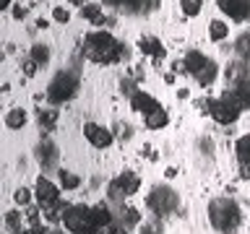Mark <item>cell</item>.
Masks as SVG:
<instances>
[{"mask_svg": "<svg viewBox=\"0 0 250 234\" xmlns=\"http://www.w3.org/2000/svg\"><path fill=\"white\" fill-rule=\"evenodd\" d=\"M97 234H120V229H117V226H102V229H97Z\"/></svg>", "mask_w": 250, "mask_h": 234, "instance_id": "39", "label": "cell"}, {"mask_svg": "<svg viewBox=\"0 0 250 234\" xmlns=\"http://www.w3.org/2000/svg\"><path fill=\"white\" fill-rule=\"evenodd\" d=\"M91 208H94V224H97V229L112 224V211H109L107 203H97V206H91Z\"/></svg>", "mask_w": 250, "mask_h": 234, "instance_id": "18", "label": "cell"}, {"mask_svg": "<svg viewBox=\"0 0 250 234\" xmlns=\"http://www.w3.org/2000/svg\"><path fill=\"white\" fill-rule=\"evenodd\" d=\"M248 5H250V0H248Z\"/></svg>", "mask_w": 250, "mask_h": 234, "instance_id": "50", "label": "cell"}, {"mask_svg": "<svg viewBox=\"0 0 250 234\" xmlns=\"http://www.w3.org/2000/svg\"><path fill=\"white\" fill-rule=\"evenodd\" d=\"M123 221H125V226H133V224L141 221V214H138L136 208H125L123 211Z\"/></svg>", "mask_w": 250, "mask_h": 234, "instance_id": "35", "label": "cell"}, {"mask_svg": "<svg viewBox=\"0 0 250 234\" xmlns=\"http://www.w3.org/2000/svg\"><path fill=\"white\" fill-rule=\"evenodd\" d=\"M234 154H237L240 167H250V136L237 138V143H234Z\"/></svg>", "mask_w": 250, "mask_h": 234, "instance_id": "19", "label": "cell"}, {"mask_svg": "<svg viewBox=\"0 0 250 234\" xmlns=\"http://www.w3.org/2000/svg\"><path fill=\"white\" fill-rule=\"evenodd\" d=\"M234 52H237V58H248V55H250V34H242V37L237 39Z\"/></svg>", "mask_w": 250, "mask_h": 234, "instance_id": "30", "label": "cell"}, {"mask_svg": "<svg viewBox=\"0 0 250 234\" xmlns=\"http://www.w3.org/2000/svg\"><path fill=\"white\" fill-rule=\"evenodd\" d=\"M13 234H29V232H23V229H19V232H13Z\"/></svg>", "mask_w": 250, "mask_h": 234, "instance_id": "47", "label": "cell"}, {"mask_svg": "<svg viewBox=\"0 0 250 234\" xmlns=\"http://www.w3.org/2000/svg\"><path fill=\"white\" fill-rule=\"evenodd\" d=\"M23 16H26V8H21V5H19V8H13V19H19V21H21Z\"/></svg>", "mask_w": 250, "mask_h": 234, "instance_id": "40", "label": "cell"}, {"mask_svg": "<svg viewBox=\"0 0 250 234\" xmlns=\"http://www.w3.org/2000/svg\"><path fill=\"white\" fill-rule=\"evenodd\" d=\"M76 89H78V78L73 73H58L52 78L50 89H47V99H50L52 104H62V101L73 99Z\"/></svg>", "mask_w": 250, "mask_h": 234, "instance_id": "5", "label": "cell"}, {"mask_svg": "<svg viewBox=\"0 0 250 234\" xmlns=\"http://www.w3.org/2000/svg\"><path fill=\"white\" fill-rule=\"evenodd\" d=\"M68 203L65 200H58V203H52V206H47V208H42V214H44V218L47 221H52V224H58V221H62L65 218V214H68Z\"/></svg>", "mask_w": 250, "mask_h": 234, "instance_id": "15", "label": "cell"}, {"mask_svg": "<svg viewBox=\"0 0 250 234\" xmlns=\"http://www.w3.org/2000/svg\"><path fill=\"white\" fill-rule=\"evenodd\" d=\"M62 224H65L68 232H97V224H94V208L83 206V203H78V206H70L65 218H62Z\"/></svg>", "mask_w": 250, "mask_h": 234, "instance_id": "4", "label": "cell"}, {"mask_svg": "<svg viewBox=\"0 0 250 234\" xmlns=\"http://www.w3.org/2000/svg\"><path fill=\"white\" fill-rule=\"evenodd\" d=\"M58 179H60V187H62V190H76V187L81 185V177L73 175L70 169H60V172H58Z\"/></svg>", "mask_w": 250, "mask_h": 234, "instance_id": "24", "label": "cell"}, {"mask_svg": "<svg viewBox=\"0 0 250 234\" xmlns=\"http://www.w3.org/2000/svg\"><path fill=\"white\" fill-rule=\"evenodd\" d=\"M117 185H120V187H123V193L130 198V195H136V193H138V187H141V179L136 177V172H128V169H125L123 175L117 177Z\"/></svg>", "mask_w": 250, "mask_h": 234, "instance_id": "14", "label": "cell"}, {"mask_svg": "<svg viewBox=\"0 0 250 234\" xmlns=\"http://www.w3.org/2000/svg\"><path fill=\"white\" fill-rule=\"evenodd\" d=\"M29 120V115H26V109H21V107H16V109H8V115H5V125L8 128H13V130H19L23 128Z\"/></svg>", "mask_w": 250, "mask_h": 234, "instance_id": "20", "label": "cell"}, {"mask_svg": "<svg viewBox=\"0 0 250 234\" xmlns=\"http://www.w3.org/2000/svg\"><path fill=\"white\" fill-rule=\"evenodd\" d=\"M34 198H37V203H39V208H47V206H52V203L60 200V187L55 185L52 179L39 177L37 185H34Z\"/></svg>", "mask_w": 250, "mask_h": 234, "instance_id": "7", "label": "cell"}, {"mask_svg": "<svg viewBox=\"0 0 250 234\" xmlns=\"http://www.w3.org/2000/svg\"><path fill=\"white\" fill-rule=\"evenodd\" d=\"M52 19L58 21V23H68V21H70L68 8H55V11H52Z\"/></svg>", "mask_w": 250, "mask_h": 234, "instance_id": "36", "label": "cell"}, {"mask_svg": "<svg viewBox=\"0 0 250 234\" xmlns=\"http://www.w3.org/2000/svg\"><path fill=\"white\" fill-rule=\"evenodd\" d=\"M206 104V101H203ZM208 115L214 117V120L219 125H232V122H237V117L242 112V104H240V99H237V94L232 91H224L219 99H208Z\"/></svg>", "mask_w": 250, "mask_h": 234, "instance_id": "3", "label": "cell"}, {"mask_svg": "<svg viewBox=\"0 0 250 234\" xmlns=\"http://www.w3.org/2000/svg\"><path fill=\"white\" fill-rule=\"evenodd\" d=\"M13 200L19 203V206H29V203H31V190H26V187H19V190L13 193Z\"/></svg>", "mask_w": 250, "mask_h": 234, "instance_id": "33", "label": "cell"}, {"mask_svg": "<svg viewBox=\"0 0 250 234\" xmlns=\"http://www.w3.org/2000/svg\"><path fill=\"white\" fill-rule=\"evenodd\" d=\"M78 234H97V232H78Z\"/></svg>", "mask_w": 250, "mask_h": 234, "instance_id": "48", "label": "cell"}, {"mask_svg": "<svg viewBox=\"0 0 250 234\" xmlns=\"http://www.w3.org/2000/svg\"><path fill=\"white\" fill-rule=\"evenodd\" d=\"M81 19H86V21H91V23H97V26H102V23H104V19H102V5L86 3V5L81 8Z\"/></svg>", "mask_w": 250, "mask_h": 234, "instance_id": "22", "label": "cell"}, {"mask_svg": "<svg viewBox=\"0 0 250 234\" xmlns=\"http://www.w3.org/2000/svg\"><path fill=\"white\" fill-rule=\"evenodd\" d=\"M58 117V109H37V122L42 125V130H55Z\"/></svg>", "mask_w": 250, "mask_h": 234, "instance_id": "21", "label": "cell"}, {"mask_svg": "<svg viewBox=\"0 0 250 234\" xmlns=\"http://www.w3.org/2000/svg\"><path fill=\"white\" fill-rule=\"evenodd\" d=\"M208 37L214 39V42H222V39L229 37V26H227L224 21H211L208 23Z\"/></svg>", "mask_w": 250, "mask_h": 234, "instance_id": "25", "label": "cell"}, {"mask_svg": "<svg viewBox=\"0 0 250 234\" xmlns=\"http://www.w3.org/2000/svg\"><path fill=\"white\" fill-rule=\"evenodd\" d=\"M240 218H242L240 206L232 198H214L208 203V221L214 229L232 234L240 226Z\"/></svg>", "mask_w": 250, "mask_h": 234, "instance_id": "2", "label": "cell"}, {"mask_svg": "<svg viewBox=\"0 0 250 234\" xmlns=\"http://www.w3.org/2000/svg\"><path fill=\"white\" fill-rule=\"evenodd\" d=\"M5 226L11 232H19L21 229V214H19V211H8V214H5Z\"/></svg>", "mask_w": 250, "mask_h": 234, "instance_id": "32", "label": "cell"}, {"mask_svg": "<svg viewBox=\"0 0 250 234\" xmlns=\"http://www.w3.org/2000/svg\"><path fill=\"white\" fill-rule=\"evenodd\" d=\"M0 8H3V11H5V8H11V0H0Z\"/></svg>", "mask_w": 250, "mask_h": 234, "instance_id": "45", "label": "cell"}, {"mask_svg": "<svg viewBox=\"0 0 250 234\" xmlns=\"http://www.w3.org/2000/svg\"><path fill=\"white\" fill-rule=\"evenodd\" d=\"M138 50L144 52V55H151V58H156V60L164 58L162 42H159L156 37H141V39H138Z\"/></svg>", "mask_w": 250, "mask_h": 234, "instance_id": "12", "label": "cell"}, {"mask_svg": "<svg viewBox=\"0 0 250 234\" xmlns=\"http://www.w3.org/2000/svg\"><path fill=\"white\" fill-rule=\"evenodd\" d=\"M26 221H29L31 226H42V211L34 208V206H29V208H26Z\"/></svg>", "mask_w": 250, "mask_h": 234, "instance_id": "34", "label": "cell"}, {"mask_svg": "<svg viewBox=\"0 0 250 234\" xmlns=\"http://www.w3.org/2000/svg\"><path fill=\"white\" fill-rule=\"evenodd\" d=\"M125 0H102V5H115V8H123Z\"/></svg>", "mask_w": 250, "mask_h": 234, "instance_id": "42", "label": "cell"}, {"mask_svg": "<svg viewBox=\"0 0 250 234\" xmlns=\"http://www.w3.org/2000/svg\"><path fill=\"white\" fill-rule=\"evenodd\" d=\"M120 234H128V232H123V229H120Z\"/></svg>", "mask_w": 250, "mask_h": 234, "instance_id": "49", "label": "cell"}, {"mask_svg": "<svg viewBox=\"0 0 250 234\" xmlns=\"http://www.w3.org/2000/svg\"><path fill=\"white\" fill-rule=\"evenodd\" d=\"M216 73H219V65H216L214 60H208L206 65L198 70V76H193V78H195V81H198L201 86H211V83L216 81Z\"/></svg>", "mask_w": 250, "mask_h": 234, "instance_id": "16", "label": "cell"}, {"mask_svg": "<svg viewBox=\"0 0 250 234\" xmlns=\"http://www.w3.org/2000/svg\"><path fill=\"white\" fill-rule=\"evenodd\" d=\"M169 122V115H167V109H156V112H151V115H146V128H151V130H159V128H164V125Z\"/></svg>", "mask_w": 250, "mask_h": 234, "instance_id": "23", "label": "cell"}, {"mask_svg": "<svg viewBox=\"0 0 250 234\" xmlns=\"http://www.w3.org/2000/svg\"><path fill=\"white\" fill-rule=\"evenodd\" d=\"M83 136L91 146H97V148H107L109 143H112V130L104 128V125H97V122H86L83 125Z\"/></svg>", "mask_w": 250, "mask_h": 234, "instance_id": "8", "label": "cell"}, {"mask_svg": "<svg viewBox=\"0 0 250 234\" xmlns=\"http://www.w3.org/2000/svg\"><path fill=\"white\" fill-rule=\"evenodd\" d=\"M201 3H203V0H180L185 16H198L201 13Z\"/></svg>", "mask_w": 250, "mask_h": 234, "instance_id": "31", "label": "cell"}, {"mask_svg": "<svg viewBox=\"0 0 250 234\" xmlns=\"http://www.w3.org/2000/svg\"><path fill=\"white\" fill-rule=\"evenodd\" d=\"M120 89H123V94H128V97L136 94V89H133V83L128 81V78H123V81H120Z\"/></svg>", "mask_w": 250, "mask_h": 234, "instance_id": "38", "label": "cell"}, {"mask_svg": "<svg viewBox=\"0 0 250 234\" xmlns=\"http://www.w3.org/2000/svg\"><path fill=\"white\" fill-rule=\"evenodd\" d=\"M208 62V58L203 52L198 50H193V52H188L185 55V60H183V65H185V73H190V76H198V70L203 68Z\"/></svg>", "mask_w": 250, "mask_h": 234, "instance_id": "11", "label": "cell"}, {"mask_svg": "<svg viewBox=\"0 0 250 234\" xmlns=\"http://www.w3.org/2000/svg\"><path fill=\"white\" fill-rule=\"evenodd\" d=\"M141 234H159V229H156V226H151V224H146L144 229H141Z\"/></svg>", "mask_w": 250, "mask_h": 234, "instance_id": "41", "label": "cell"}, {"mask_svg": "<svg viewBox=\"0 0 250 234\" xmlns=\"http://www.w3.org/2000/svg\"><path fill=\"white\" fill-rule=\"evenodd\" d=\"M37 159L42 161V167H50V164H55V159H58V148H55L52 140H42V143L37 146Z\"/></svg>", "mask_w": 250, "mask_h": 234, "instance_id": "13", "label": "cell"}, {"mask_svg": "<svg viewBox=\"0 0 250 234\" xmlns=\"http://www.w3.org/2000/svg\"><path fill=\"white\" fill-rule=\"evenodd\" d=\"M31 60H34L37 65H47V62H50V50H47V44H34L31 47Z\"/></svg>", "mask_w": 250, "mask_h": 234, "instance_id": "26", "label": "cell"}, {"mask_svg": "<svg viewBox=\"0 0 250 234\" xmlns=\"http://www.w3.org/2000/svg\"><path fill=\"white\" fill-rule=\"evenodd\" d=\"M107 198L112 200V203H120V200L128 198V195L123 193V187H120V185H117V179H112V182L107 185Z\"/></svg>", "mask_w": 250, "mask_h": 234, "instance_id": "28", "label": "cell"}, {"mask_svg": "<svg viewBox=\"0 0 250 234\" xmlns=\"http://www.w3.org/2000/svg\"><path fill=\"white\" fill-rule=\"evenodd\" d=\"M234 94H237L242 109H250V78H248V81H242L240 86H234Z\"/></svg>", "mask_w": 250, "mask_h": 234, "instance_id": "27", "label": "cell"}, {"mask_svg": "<svg viewBox=\"0 0 250 234\" xmlns=\"http://www.w3.org/2000/svg\"><path fill=\"white\" fill-rule=\"evenodd\" d=\"M68 3H76V5H81V8H83L86 3H89V0H68Z\"/></svg>", "mask_w": 250, "mask_h": 234, "instance_id": "44", "label": "cell"}, {"mask_svg": "<svg viewBox=\"0 0 250 234\" xmlns=\"http://www.w3.org/2000/svg\"><path fill=\"white\" fill-rule=\"evenodd\" d=\"M83 55L91 62L112 65V62L128 58V50H125V44L117 42L109 31H91V34H86V39H83Z\"/></svg>", "mask_w": 250, "mask_h": 234, "instance_id": "1", "label": "cell"}, {"mask_svg": "<svg viewBox=\"0 0 250 234\" xmlns=\"http://www.w3.org/2000/svg\"><path fill=\"white\" fill-rule=\"evenodd\" d=\"M148 8V0H125L123 3V11H128V13H144Z\"/></svg>", "mask_w": 250, "mask_h": 234, "instance_id": "29", "label": "cell"}, {"mask_svg": "<svg viewBox=\"0 0 250 234\" xmlns=\"http://www.w3.org/2000/svg\"><path fill=\"white\" fill-rule=\"evenodd\" d=\"M37 68H39V65H37V62L31 60V58H29L26 62H23V73H26L29 78H31V76H37Z\"/></svg>", "mask_w": 250, "mask_h": 234, "instance_id": "37", "label": "cell"}, {"mask_svg": "<svg viewBox=\"0 0 250 234\" xmlns=\"http://www.w3.org/2000/svg\"><path fill=\"white\" fill-rule=\"evenodd\" d=\"M240 177L248 179V177H250V167H240Z\"/></svg>", "mask_w": 250, "mask_h": 234, "instance_id": "43", "label": "cell"}, {"mask_svg": "<svg viewBox=\"0 0 250 234\" xmlns=\"http://www.w3.org/2000/svg\"><path fill=\"white\" fill-rule=\"evenodd\" d=\"M47 234H65L62 229H47Z\"/></svg>", "mask_w": 250, "mask_h": 234, "instance_id": "46", "label": "cell"}, {"mask_svg": "<svg viewBox=\"0 0 250 234\" xmlns=\"http://www.w3.org/2000/svg\"><path fill=\"white\" fill-rule=\"evenodd\" d=\"M146 206L154 211L156 216H167L177 208V193L169 187H154L146 198Z\"/></svg>", "mask_w": 250, "mask_h": 234, "instance_id": "6", "label": "cell"}, {"mask_svg": "<svg viewBox=\"0 0 250 234\" xmlns=\"http://www.w3.org/2000/svg\"><path fill=\"white\" fill-rule=\"evenodd\" d=\"M130 107L136 109V112H141V115L146 117V115L156 112V109H159L162 104H159V101H156V99L151 97V94H146V91H136V94L130 97Z\"/></svg>", "mask_w": 250, "mask_h": 234, "instance_id": "10", "label": "cell"}, {"mask_svg": "<svg viewBox=\"0 0 250 234\" xmlns=\"http://www.w3.org/2000/svg\"><path fill=\"white\" fill-rule=\"evenodd\" d=\"M227 81L232 86H240L242 81H248V68L245 62H232L229 68H227Z\"/></svg>", "mask_w": 250, "mask_h": 234, "instance_id": "17", "label": "cell"}, {"mask_svg": "<svg viewBox=\"0 0 250 234\" xmlns=\"http://www.w3.org/2000/svg\"><path fill=\"white\" fill-rule=\"evenodd\" d=\"M219 8H222V13H227L232 21H245L250 16L248 0H219Z\"/></svg>", "mask_w": 250, "mask_h": 234, "instance_id": "9", "label": "cell"}]
</instances>
